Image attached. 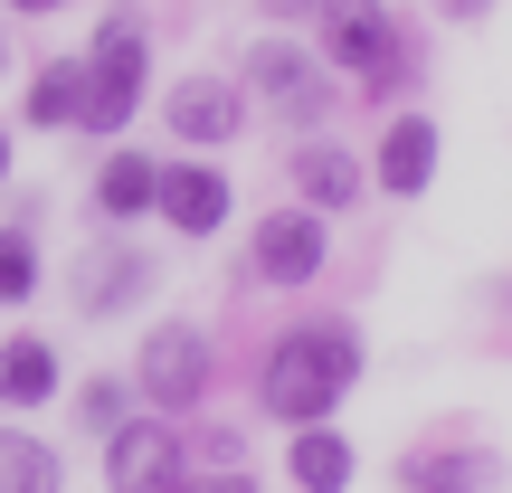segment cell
<instances>
[{"label":"cell","mask_w":512,"mask_h":493,"mask_svg":"<svg viewBox=\"0 0 512 493\" xmlns=\"http://www.w3.org/2000/svg\"><path fill=\"white\" fill-rule=\"evenodd\" d=\"M10 10H57V0H10Z\"/></svg>","instance_id":"cell-25"},{"label":"cell","mask_w":512,"mask_h":493,"mask_svg":"<svg viewBox=\"0 0 512 493\" xmlns=\"http://www.w3.org/2000/svg\"><path fill=\"white\" fill-rule=\"evenodd\" d=\"M0 493H57V446L0 427Z\"/></svg>","instance_id":"cell-18"},{"label":"cell","mask_w":512,"mask_h":493,"mask_svg":"<svg viewBox=\"0 0 512 493\" xmlns=\"http://www.w3.org/2000/svg\"><path fill=\"white\" fill-rule=\"evenodd\" d=\"M57 399V351L38 332H10L0 342V408H48Z\"/></svg>","instance_id":"cell-10"},{"label":"cell","mask_w":512,"mask_h":493,"mask_svg":"<svg viewBox=\"0 0 512 493\" xmlns=\"http://www.w3.org/2000/svg\"><path fill=\"white\" fill-rule=\"evenodd\" d=\"M200 493H247V484H238V475H219V484H200Z\"/></svg>","instance_id":"cell-22"},{"label":"cell","mask_w":512,"mask_h":493,"mask_svg":"<svg viewBox=\"0 0 512 493\" xmlns=\"http://www.w3.org/2000/svg\"><path fill=\"white\" fill-rule=\"evenodd\" d=\"M76 105H86V57H57L29 76V124H76Z\"/></svg>","instance_id":"cell-17"},{"label":"cell","mask_w":512,"mask_h":493,"mask_svg":"<svg viewBox=\"0 0 512 493\" xmlns=\"http://www.w3.org/2000/svg\"><path fill=\"white\" fill-rule=\"evenodd\" d=\"M38 294V247L19 228H0V304H29Z\"/></svg>","instance_id":"cell-19"},{"label":"cell","mask_w":512,"mask_h":493,"mask_svg":"<svg viewBox=\"0 0 512 493\" xmlns=\"http://www.w3.org/2000/svg\"><path fill=\"white\" fill-rule=\"evenodd\" d=\"M380 181L408 190V200L437 181V124H427V114H399V124H389V143H380Z\"/></svg>","instance_id":"cell-11"},{"label":"cell","mask_w":512,"mask_h":493,"mask_svg":"<svg viewBox=\"0 0 512 493\" xmlns=\"http://www.w3.org/2000/svg\"><path fill=\"white\" fill-rule=\"evenodd\" d=\"M313 29H323V57L370 86H399L408 76V48H399V19L380 0H313Z\"/></svg>","instance_id":"cell-2"},{"label":"cell","mask_w":512,"mask_h":493,"mask_svg":"<svg viewBox=\"0 0 512 493\" xmlns=\"http://www.w3.org/2000/svg\"><path fill=\"white\" fill-rule=\"evenodd\" d=\"M0 181H10V133H0Z\"/></svg>","instance_id":"cell-23"},{"label":"cell","mask_w":512,"mask_h":493,"mask_svg":"<svg viewBox=\"0 0 512 493\" xmlns=\"http://www.w3.org/2000/svg\"><path fill=\"white\" fill-rule=\"evenodd\" d=\"M76 418H86L95 437H114V427H124V389H114V380H86V389H76Z\"/></svg>","instance_id":"cell-20"},{"label":"cell","mask_w":512,"mask_h":493,"mask_svg":"<svg viewBox=\"0 0 512 493\" xmlns=\"http://www.w3.org/2000/svg\"><path fill=\"white\" fill-rule=\"evenodd\" d=\"M351 380H361V342H351V323H294L285 342L266 351V418L313 427L323 408H342Z\"/></svg>","instance_id":"cell-1"},{"label":"cell","mask_w":512,"mask_h":493,"mask_svg":"<svg viewBox=\"0 0 512 493\" xmlns=\"http://www.w3.org/2000/svg\"><path fill=\"white\" fill-rule=\"evenodd\" d=\"M152 209H162L181 238H209V228L228 219V171L219 162H171V171H152Z\"/></svg>","instance_id":"cell-7"},{"label":"cell","mask_w":512,"mask_h":493,"mask_svg":"<svg viewBox=\"0 0 512 493\" xmlns=\"http://www.w3.org/2000/svg\"><path fill=\"white\" fill-rule=\"evenodd\" d=\"M209 389V342L190 323H162V332H143V399L152 408H190Z\"/></svg>","instance_id":"cell-6"},{"label":"cell","mask_w":512,"mask_h":493,"mask_svg":"<svg viewBox=\"0 0 512 493\" xmlns=\"http://www.w3.org/2000/svg\"><path fill=\"white\" fill-rule=\"evenodd\" d=\"M133 105H143V19H105L95 48H86V105H76V124L114 133Z\"/></svg>","instance_id":"cell-3"},{"label":"cell","mask_w":512,"mask_h":493,"mask_svg":"<svg viewBox=\"0 0 512 493\" xmlns=\"http://www.w3.org/2000/svg\"><path fill=\"white\" fill-rule=\"evenodd\" d=\"M285 475L304 484V493H342V484H351V446L332 437V427H294V456H285Z\"/></svg>","instance_id":"cell-15"},{"label":"cell","mask_w":512,"mask_h":493,"mask_svg":"<svg viewBox=\"0 0 512 493\" xmlns=\"http://www.w3.org/2000/svg\"><path fill=\"white\" fill-rule=\"evenodd\" d=\"M238 124H247L238 86H219V76H181V86H171V133H181V143H228Z\"/></svg>","instance_id":"cell-9"},{"label":"cell","mask_w":512,"mask_h":493,"mask_svg":"<svg viewBox=\"0 0 512 493\" xmlns=\"http://www.w3.org/2000/svg\"><path fill=\"white\" fill-rule=\"evenodd\" d=\"M266 10H313V0H266Z\"/></svg>","instance_id":"cell-24"},{"label":"cell","mask_w":512,"mask_h":493,"mask_svg":"<svg viewBox=\"0 0 512 493\" xmlns=\"http://www.w3.org/2000/svg\"><path fill=\"white\" fill-rule=\"evenodd\" d=\"M143 285H152V266H143L133 247H95L86 266H76V304H86V313H114V304H133Z\"/></svg>","instance_id":"cell-12"},{"label":"cell","mask_w":512,"mask_h":493,"mask_svg":"<svg viewBox=\"0 0 512 493\" xmlns=\"http://www.w3.org/2000/svg\"><path fill=\"white\" fill-rule=\"evenodd\" d=\"M256 275H266V285H313V275H323V219H313V209L256 219Z\"/></svg>","instance_id":"cell-8"},{"label":"cell","mask_w":512,"mask_h":493,"mask_svg":"<svg viewBox=\"0 0 512 493\" xmlns=\"http://www.w3.org/2000/svg\"><path fill=\"white\" fill-rule=\"evenodd\" d=\"M503 465L484 446H446V456H408V493H494Z\"/></svg>","instance_id":"cell-13"},{"label":"cell","mask_w":512,"mask_h":493,"mask_svg":"<svg viewBox=\"0 0 512 493\" xmlns=\"http://www.w3.org/2000/svg\"><path fill=\"white\" fill-rule=\"evenodd\" d=\"M437 10H446V19H484L494 0H437Z\"/></svg>","instance_id":"cell-21"},{"label":"cell","mask_w":512,"mask_h":493,"mask_svg":"<svg viewBox=\"0 0 512 493\" xmlns=\"http://www.w3.org/2000/svg\"><path fill=\"white\" fill-rule=\"evenodd\" d=\"M247 86L266 114H285V124H323L332 114V76L313 67L304 48H285V38H256L247 48Z\"/></svg>","instance_id":"cell-4"},{"label":"cell","mask_w":512,"mask_h":493,"mask_svg":"<svg viewBox=\"0 0 512 493\" xmlns=\"http://www.w3.org/2000/svg\"><path fill=\"white\" fill-rule=\"evenodd\" d=\"M152 171H162V162H143V152H114V162L95 171V209H105V219H143V209H152Z\"/></svg>","instance_id":"cell-16"},{"label":"cell","mask_w":512,"mask_h":493,"mask_svg":"<svg viewBox=\"0 0 512 493\" xmlns=\"http://www.w3.org/2000/svg\"><path fill=\"white\" fill-rule=\"evenodd\" d=\"M294 181H304V200H313V219H323V209H351L361 200V162H351V152H332V143H313V152H294Z\"/></svg>","instance_id":"cell-14"},{"label":"cell","mask_w":512,"mask_h":493,"mask_svg":"<svg viewBox=\"0 0 512 493\" xmlns=\"http://www.w3.org/2000/svg\"><path fill=\"white\" fill-rule=\"evenodd\" d=\"M105 484L114 493H181V437L162 418H124L105 437Z\"/></svg>","instance_id":"cell-5"}]
</instances>
